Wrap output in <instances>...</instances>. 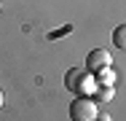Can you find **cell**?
<instances>
[{"mask_svg": "<svg viewBox=\"0 0 126 121\" xmlns=\"http://www.w3.org/2000/svg\"><path fill=\"white\" fill-rule=\"evenodd\" d=\"M94 86H97V81L91 78V73L86 67H70L64 73V89L67 92H75L78 97H91Z\"/></svg>", "mask_w": 126, "mask_h": 121, "instance_id": "cell-1", "label": "cell"}, {"mask_svg": "<svg viewBox=\"0 0 126 121\" xmlns=\"http://www.w3.org/2000/svg\"><path fill=\"white\" fill-rule=\"evenodd\" d=\"M99 116V105L91 97H75L70 102V119L73 121H97Z\"/></svg>", "mask_w": 126, "mask_h": 121, "instance_id": "cell-2", "label": "cell"}, {"mask_svg": "<svg viewBox=\"0 0 126 121\" xmlns=\"http://www.w3.org/2000/svg\"><path fill=\"white\" fill-rule=\"evenodd\" d=\"M110 65H113V57H110L107 48H94V51L86 54V70L89 73L99 75L102 70H110Z\"/></svg>", "mask_w": 126, "mask_h": 121, "instance_id": "cell-3", "label": "cell"}, {"mask_svg": "<svg viewBox=\"0 0 126 121\" xmlns=\"http://www.w3.org/2000/svg\"><path fill=\"white\" fill-rule=\"evenodd\" d=\"M113 97H115V86H113V83H97L94 92H91V100H94L99 108H102V105H107Z\"/></svg>", "mask_w": 126, "mask_h": 121, "instance_id": "cell-4", "label": "cell"}, {"mask_svg": "<svg viewBox=\"0 0 126 121\" xmlns=\"http://www.w3.org/2000/svg\"><path fill=\"white\" fill-rule=\"evenodd\" d=\"M113 43L121 48V51H126V24H118L113 30Z\"/></svg>", "mask_w": 126, "mask_h": 121, "instance_id": "cell-5", "label": "cell"}, {"mask_svg": "<svg viewBox=\"0 0 126 121\" xmlns=\"http://www.w3.org/2000/svg\"><path fill=\"white\" fill-rule=\"evenodd\" d=\"M97 121H110V116H107V113H102V110H99V116H97Z\"/></svg>", "mask_w": 126, "mask_h": 121, "instance_id": "cell-6", "label": "cell"}, {"mask_svg": "<svg viewBox=\"0 0 126 121\" xmlns=\"http://www.w3.org/2000/svg\"><path fill=\"white\" fill-rule=\"evenodd\" d=\"M0 108H3V92H0Z\"/></svg>", "mask_w": 126, "mask_h": 121, "instance_id": "cell-7", "label": "cell"}]
</instances>
